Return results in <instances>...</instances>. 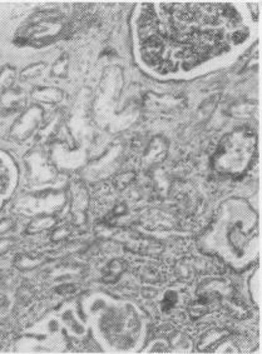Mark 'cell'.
<instances>
[{
  "instance_id": "cell-1",
  "label": "cell",
  "mask_w": 262,
  "mask_h": 354,
  "mask_svg": "<svg viewBox=\"0 0 262 354\" xmlns=\"http://www.w3.org/2000/svg\"><path fill=\"white\" fill-rule=\"evenodd\" d=\"M256 150V138L247 130L238 129L221 143L215 155L216 168L223 173L236 174L246 170Z\"/></svg>"
},
{
  "instance_id": "cell-2",
  "label": "cell",
  "mask_w": 262,
  "mask_h": 354,
  "mask_svg": "<svg viewBox=\"0 0 262 354\" xmlns=\"http://www.w3.org/2000/svg\"><path fill=\"white\" fill-rule=\"evenodd\" d=\"M123 263L120 260H113L104 271V280L106 282H115L118 279L120 273H123Z\"/></svg>"
},
{
  "instance_id": "cell-3",
  "label": "cell",
  "mask_w": 262,
  "mask_h": 354,
  "mask_svg": "<svg viewBox=\"0 0 262 354\" xmlns=\"http://www.w3.org/2000/svg\"><path fill=\"white\" fill-rule=\"evenodd\" d=\"M39 264L40 257H34V255H20L15 260V266L19 267V269H33Z\"/></svg>"
},
{
  "instance_id": "cell-4",
  "label": "cell",
  "mask_w": 262,
  "mask_h": 354,
  "mask_svg": "<svg viewBox=\"0 0 262 354\" xmlns=\"http://www.w3.org/2000/svg\"><path fill=\"white\" fill-rule=\"evenodd\" d=\"M177 298H176V294L175 293H168L167 296H166V298L163 299V308H165L166 310L171 309V308L175 305V303H176Z\"/></svg>"
},
{
  "instance_id": "cell-5",
  "label": "cell",
  "mask_w": 262,
  "mask_h": 354,
  "mask_svg": "<svg viewBox=\"0 0 262 354\" xmlns=\"http://www.w3.org/2000/svg\"><path fill=\"white\" fill-rule=\"evenodd\" d=\"M13 225H14L13 220H10V219H3V220L0 221V234H4V233L13 229Z\"/></svg>"
},
{
  "instance_id": "cell-6",
  "label": "cell",
  "mask_w": 262,
  "mask_h": 354,
  "mask_svg": "<svg viewBox=\"0 0 262 354\" xmlns=\"http://www.w3.org/2000/svg\"><path fill=\"white\" fill-rule=\"evenodd\" d=\"M9 184V180H8V175L6 174H1L0 173V191H4L6 189Z\"/></svg>"
},
{
  "instance_id": "cell-7",
  "label": "cell",
  "mask_w": 262,
  "mask_h": 354,
  "mask_svg": "<svg viewBox=\"0 0 262 354\" xmlns=\"http://www.w3.org/2000/svg\"><path fill=\"white\" fill-rule=\"evenodd\" d=\"M10 245V242L9 241H0V254H3L4 252H6Z\"/></svg>"
},
{
  "instance_id": "cell-8",
  "label": "cell",
  "mask_w": 262,
  "mask_h": 354,
  "mask_svg": "<svg viewBox=\"0 0 262 354\" xmlns=\"http://www.w3.org/2000/svg\"><path fill=\"white\" fill-rule=\"evenodd\" d=\"M60 289H58L59 293H63L65 294L68 292V293H70V292H74V287L73 285H64V287H59Z\"/></svg>"
},
{
  "instance_id": "cell-9",
  "label": "cell",
  "mask_w": 262,
  "mask_h": 354,
  "mask_svg": "<svg viewBox=\"0 0 262 354\" xmlns=\"http://www.w3.org/2000/svg\"><path fill=\"white\" fill-rule=\"evenodd\" d=\"M5 305V297L3 294H0V308H3Z\"/></svg>"
}]
</instances>
